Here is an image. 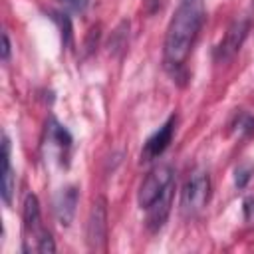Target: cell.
<instances>
[{"instance_id": "obj_1", "label": "cell", "mask_w": 254, "mask_h": 254, "mask_svg": "<svg viewBox=\"0 0 254 254\" xmlns=\"http://www.w3.org/2000/svg\"><path fill=\"white\" fill-rule=\"evenodd\" d=\"M202 20H204L202 0H181L165 34L163 62L169 71L175 73L185 65L192 50V44L198 36V30L202 26Z\"/></svg>"}, {"instance_id": "obj_13", "label": "cell", "mask_w": 254, "mask_h": 254, "mask_svg": "<svg viewBox=\"0 0 254 254\" xmlns=\"http://www.w3.org/2000/svg\"><path fill=\"white\" fill-rule=\"evenodd\" d=\"M236 131L238 133H252L254 131V119L248 115V113H242L240 117H238V121H236Z\"/></svg>"}, {"instance_id": "obj_7", "label": "cell", "mask_w": 254, "mask_h": 254, "mask_svg": "<svg viewBox=\"0 0 254 254\" xmlns=\"http://www.w3.org/2000/svg\"><path fill=\"white\" fill-rule=\"evenodd\" d=\"M77 198H79V192L75 187H65L58 192L56 196V216L60 220L62 226H69L73 216H75V206H77Z\"/></svg>"}, {"instance_id": "obj_5", "label": "cell", "mask_w": 254, "mask_h": 254, "mask_svg": "<svg viewBox=\"0 0 254 254\" xmlns=\"http://www.w3.org/2000/svg\"><path fill=\"white\" fill-rule=\"evenodd\" d=\"M248 28H250V22L246 18L234 20L230 24V28L226 30L222 42L218 44L216 52H214L216 60H230V58H234V54L240 50V46H242V42H244V38L248 34Z\"/></svg>"}, {"instance_id": "obj_8", "label": "cell", "mask_w": 254, "mask_h": 254, "mask_svg": "<svg viewBox=\"0 0 254 254\" xmlns=\"http://www.w3.org/2000/svg\"><path fill=\"white\" fill-rule=\"evenodd\" d=\"M171 198H173V183L167 187V190L147 208V228L151 230V232H157L163 224H165V220H167V216H169V210H171Z\"/></svg>"}, {"instance_id": "obj_3", "label": "cell", "mask_w": 254, "mask_h": 254, "mask_svg": "<svg viewBox=\"0 0 254 254\" xmlns=\"http://www.w3.org/2000/svg\"><path fill=\"white\" fill-rule=\"evenodd\" d=\"M173 183V169L169 165H157L153 167L147 177L143 179L141 187H139V194H137V202L141 208H149L165 190L167 187Z\"/></svg>"}, {"instance_id": "obj_2", "label": "cell", "mask_w": 254, "mask_h": 254, "mask_svg": "<svg viewBox=\"0 0 254 254\" xmlns=\"http://www.w3.org/2000/svg\"><path fill=\"white\" fill-rule=\"evenodd\" d=\"M210 196V179L204 171H196L190 175V179L185 183L181 190V210L187 216L198 214Z\"/></svg>"}, {"instance_id": "obj_4", "label": "cell", "mask_w": 254, "mask_h": 254, "mask_svg": "<svg viewBox=\"0 0 254 254\" xmlns=\"http://www.w3.org/2000/svg\"><path fill=\"white\" fill-rule=\"evenodd\" d=\"M107 242V200L97 196L87 218V244L91 250H103Z\"/></svg>"}, {"instance_id": "obj_12", "label": "cell", "mask_w": 254, "mask_h": 254, "mask_svg": "<svg viewBox=\"0 0 254 254\" xmlns=\"http://www.w3.org/2000/svg\"><path fill=\"white\" fill-rule=\"evenodd\" d=\"M50 139L58 145V147H69L71 145V135H69V131L65 129V127H62L58 121H54L52 119V123H50Z\"/></svg>"}, {"instance_id": "obj_11", "label": "cell", "mask_w": 254, "mask_h": 254, "mask_svg": "<svg viewBox=\"0 0 254 254\" xmlns=\"http://www.w3.org/2000/svg\"><path fill=\"white\" fill-rule=\"evenodd\" d=\"M34 234V238H36V246H34V250L36 252H42V254H48V252H56V244H54V238H52V234L44 228V226H40L36 232H32Z\"/></svg>"}, {"instance_id": "obj_16", "label": "cell", "mask_w": 254, "mask_h": 254, "mask_svg": "<svg viewBox=\"0 0 254 254\" xmlns=\"http://www.w3.org/2000/svg\"><path fill=\"white\" fill-rule=\"evenodd\" d=\"M10 58V40H8V34H2V60L6 62Z\"/></svg>"}, {"instance_id": "obj_17", "label": "cell", "mask_w": 254, "mask_h": 254, "mask_svg": "<svg viewBox=\"0 0 254 254\" xmlns=\"http://www.w3.org/2000/svg\"><path fill=\"white\" fill-rule=\"evenodd\" d=\"M244 212H246V218H252L254 216V198H246L244 200Z\"/></svg>"}, {"instance_id": "obj_9", "label": "cell", "mask_w": 254, "mask_h": 254, "mask_svg": "<svg viewBox=\"0 0 254 254\" xmlns=\"http://www.w3.org/2000/svg\"><path fill=\"white\" fill-rule=\"evenodd\" d=\"M2 165H4V169H2V198L6 204H10L16 183H14V169L10 165V141L6 135L2 139Z\"/></svg>"}, {"instance_id": "obj_6", "label": "cell", "mask_w": 254, "mask_h": 254, "mask_svg": "<svg viewBox=\"0 0 254 254\" xmlns=\"http://www.w3.org/2000/svg\"><path fill=\"white\" fill-rule=\"evenodd\" d=\"M175 125H177V117L171 115V117L147 139V143H145V147H143V151H141V159H143V161L157 159V157L169 147V143H171V139H173V133H175Z\"/></svg>"}, {"instance_id": "obj_14", "label": "cell", "mask_w": 254, "mask_h": 254, "mask_svg": "<svg viewBox=\"0 0 254 254\" xmlns=\"http://www.w3.org/2000/svg\"><path fill=\"white\" fill-rule=\"evenodd\" d=\"M248 179H250V171H248V169H240V171H236V185H238V187H244Z\"/></svg>"}, {"instance_id": "obj_10", "label": "cell", "mask_w": 254, "mask_h": 254, "mask_svg": "<svg viewBox=\"0 0 254 254\" xmlns=\"http://www.w3.org/2000/svg\"><path fill=\"white\" fill-rule=\"evenodd\" d=\"M22 218H24V228H26V230L36 232V230L40 228V204H38L36 194H26Z\"/></svg>"}, {"instance_id": "obj_15", "label": "cell", "mask_w": 254, "mask_h": 254, "mask_svg": "<svg viewBox=\"0 0 254 254\" xmlns=\"http://www.w3.org/2000/svg\"><path fill=\"white\" fill-rule=\"evenodd\" d=\"M60 2H64L65 6H69L73 10H83L87 6V0H60Z\"/></svg>"}]
</instances>
